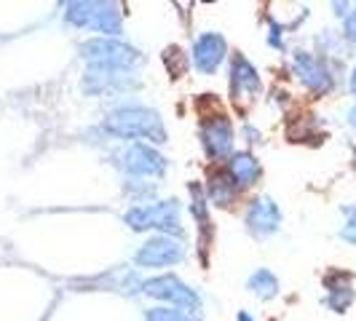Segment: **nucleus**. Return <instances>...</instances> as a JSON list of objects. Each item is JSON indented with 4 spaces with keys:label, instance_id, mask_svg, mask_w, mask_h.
Segmentation results:
<instances>
[{
    "label": "nucleus",
    "instance_id": "9",
    "mask_svg": "<svg viewBox=\"0 0 356 321\" xmlns=\"http://www.w3.org/2000/svg\"><path fill=\"white\" fill-rule=\"evenodd\" d=\"M225 54V43L220 35H207L196 43V65L204 72H212Z\"/></svg>",
    "mask_w": 356,
    "mask_h": 321
},
{
    "label": "nucleus",
    "instance_id": "17",
    "mask_svg": "<svg viewBox=\"0 0 356 321\" xmlns=\"http://www.w3.org/2000/svg\"><path fill=\"white\" fill-rule=\"evenodd\" d=\"M351 124H354V129H356V107L351 110Z\"/></svg>",
    "mask_w": 356,
    "mask_h": 321
},
{
    "label": "nucleus",
    "instance_id": "3",
    "mask_svg": "<svg viewBox=\"0 0 356 321\" xmlns=\"http://www.w3.org/2000/svg\"><path fill=\"white\" fill-rule=\"evenodd\" d=\"M67 17L78 24H86V27H97L102 33H118V14L110 8V6H70V14Z\"/></svg>",
    "mask_w": 356,
    "mask_h": 321
},
{
    "label": "nucleus",
    "instance_id": "7",
    "mask_svg": "<svg viewBox=\"0 0 356 321\" xmlns=\"http://www.w3.org/2000/svg\"><path fill=\"white\" fill-rule=\"evenodd\" d=\"M295 67H298L300 81H303L305 86H311L314 91H327L330 86H332L330 72L324 70L314 56H308V54H298V56H295Z\"/></svg>",
    "mask_w": 356,
    "mask_h": 321
},
{
    "label": "nucleus",
    "instance_id": "2",
    "mask_svg": "<svg viewBox=\"0 0 356 321\" xmlns=\"http://www.w3.org/2000/svg\"><path fill=\"white\" fill-rule=\"evenodd\" d=\"M129 225L137 228V231H145V228H172V231H179L177 222V206L175 204H156V206H143V209H131L126 214Z\"/></svg>",
    "mask_w": 356,
    "mask_h": 321
},
{
    "label": "nucleus",
    "instance_id": "5",
    "mask_svg": "<svg viewBox=\"0 0 356 321\" xmlns=\"http://www.w3.org/2000/svg\"><path fill=\"white\" fill-rule=\"evenodd\" d=\"M145 292L153 295V297H161V300H169V303L196 305V295L185 284H179L177 279H172V276H161V279L147 281V284H145Z\"/></svg>",
    "mask_w": 356,
    "mask_h": 321
},
{
    "label": "nucleus",
    "instance_id": "10",
    "mask_svg": "<svg viewBox=\"0 0 356 321\" xmlns=\"http://www.w3.org/2000/svg\"><path fill=\"white\" fill-rule=\"evenodd\" d=\"M207 145L212 150L214 156H225L231 150V140H233V131L231 124L220 115V118H212V124H207Z\"/></svg>",
    "mask_w": 356,
    "mask_h": 321
},
{
    "label": "nucleus",
    "instance_id": "14",
    "mask_svg": "<svg viewBox=\"0 0 356 321\" xmlns=\"http://www.w3.org/2000/svg\"><path fill=\"white\" fill-rule=\"evenodd\" d=\"M252 289L257 292V295H263V297H270V295H276V279L263 270V273H257L254 279H252Z\"/></svg>",
    "mask_w": 356,
    "mask_h": 321
},
{
    "label": "nucleus",
    "instance_id": "8",
    "mask_svg": "<svg viewBox=\"0 0 356 321\" xmlns=\"http://www.w3.org/2000/svg\"><path fill=\"white\" fill-rule=\"evenodd\" d=\"M126 169L129 172H137V174H156L163 169L161 156H156L153 150H147L145 145H134L129 153H126Z\"/></svg>",
    "mask_w": 356,
    "mask_h": 321
},
{
    "label": "nucleus",
    "instance_id": "19",
    "mask_svg": "<svg viewBox=\"0 0 356 321\" xmlns=\"http://www.w3.org/2000/svg\"><path fill=\"white\" fill-rule=\"evenodd\" d=\"M351 86H354V91H356V72H354V81H351Z\"/></svg>",
    "mask_w": 356,
    "mask_h": 321
},
{
    "label": "nucleus",
    "instance_id": "13",
    "mask_svg": "<svg viewBox=\"0 0 356 321\" xmlns=\"http://www.w3.org/2000/svg\"><path fill=\"white\" fill-rule=\"evenodd\" d=\"M231 177L238 182V185H250L257 177V163L250 158V156H236L231 160Z\"/></svg>",
    "mask_w": 356,
    "mask_h": 321
},
{
    "label": "nucleus",
    "instance_id": "6",
    "mask_svg": "<svg viewBox=\"0 0 356 321\" xmlns=\"http://www.w3.org/2000/svg\"><path fill=\"white\" fill-rule=\"evenodd\" d=\"M179 257H182V247L172 238H153L137 254L140 265H169V263H177Z\"/></svg>",
    "mask_w": 356,
    "mask_h": 321
},
{
    "label": "nucleus",
    "instance_id": "12",
    "mask_svg": "<svg viewBox=\"0 0 356 321\" xmlns=\"http://www.w3.org/2000/svg\"><path fill=\"white\" fill-rule=\"evenodd\" d=\"M276 222H279V212H276V204H270V201H260V204H254L250 212V225L252 231L257 233H268L276 228Z\"/></svg>",
    "mask_w": 356,
    "mask_h": 321
},
{
    "label": "nucleus",
    "instance_id": "11",
    "mask_svg": "<svg viewBox=\"0 0 356 321\" xmlns=\"http://www.w3.org/2000/svg\"><path fill=\"white\" fill-rule=\"evenodd\" d=\"M327 289H330V305L335 308V311H343V308H348L351 300H354V289H351V279L348 276H332V279H327Z\"/></svg>",
    "mask_w": 356,
    "mask_h": 321
},
{
    "label": "nucleus",
    "instance_id": "18",
    "mask_svg": "<svg viewBox=\"0 0 356 321\" xmlns=\"http://www.w3.org/2000/svg\"><path fill=\"white\" fill-rule=\"evenodd\" d=\"M238 321H252V319L247 316V313H241V319H238Z\"/></svg>",
    "mask_w": 356,
    "mask_h": 321
},
{
    "label": "nucleus",
    "instance_id": "16",
    "mask_svg": "<svg viewBox=\"0 0 356 321\" xmlns=\"http://www.w3.org/2000/svg\"><path fill=\"white\" fill-rule=\"evenodd\" d=\"M343 238L356 244V209L348 212V222H346V228H343Z\"/></svg>",
    "mask_w": 356,
    "mask_h": 321
},
{
    "label": "nucleus",
    "instance_id": "4",
    "mask_svg": "<svg viewBox=\"0 0 356 321\" xmlns=\"http://www.w3.org/2000/svg\"><path fill=\"white\" fill-rule=\"evenodd\" d=\"M83 56L89 62H97V65H129L137 59L131 49H126L121 43H113V40H91L83 46Z\"/></svg>",
    "mask_w": 356,
    "mask_h": 321
},
{
    "label": "nucleus",
    "instance_id": "1",
    "mask_svg": "<svg viewBox=\"0 0 356 321\" xmlns=\"http://www.w3.org/2000/svg\"><path fill=\"white\" fill-rule=\"evenodd\" d=\"M107 129L118 137H153L156 142H163L161 121L147 110H124L113 118H107Z\"/></svg>",
    "mask_w": 356,
    "mask_h": 321
},
{
    "label": "nucleus",
    "instance_id": "15",
    "mask_svg": "<svg viewBox=\"0 0 356 321\" xmlns=\"http://www.w3.org/2000/svg\"><path fill=\"white\" fill-rule=\"evenodd\" d=\"M147 321H185L179 311H169V308H156L147 313Z\"/></svg>",
    "mask_w": 356,
    "mask_h": 321
}]
</instances>
